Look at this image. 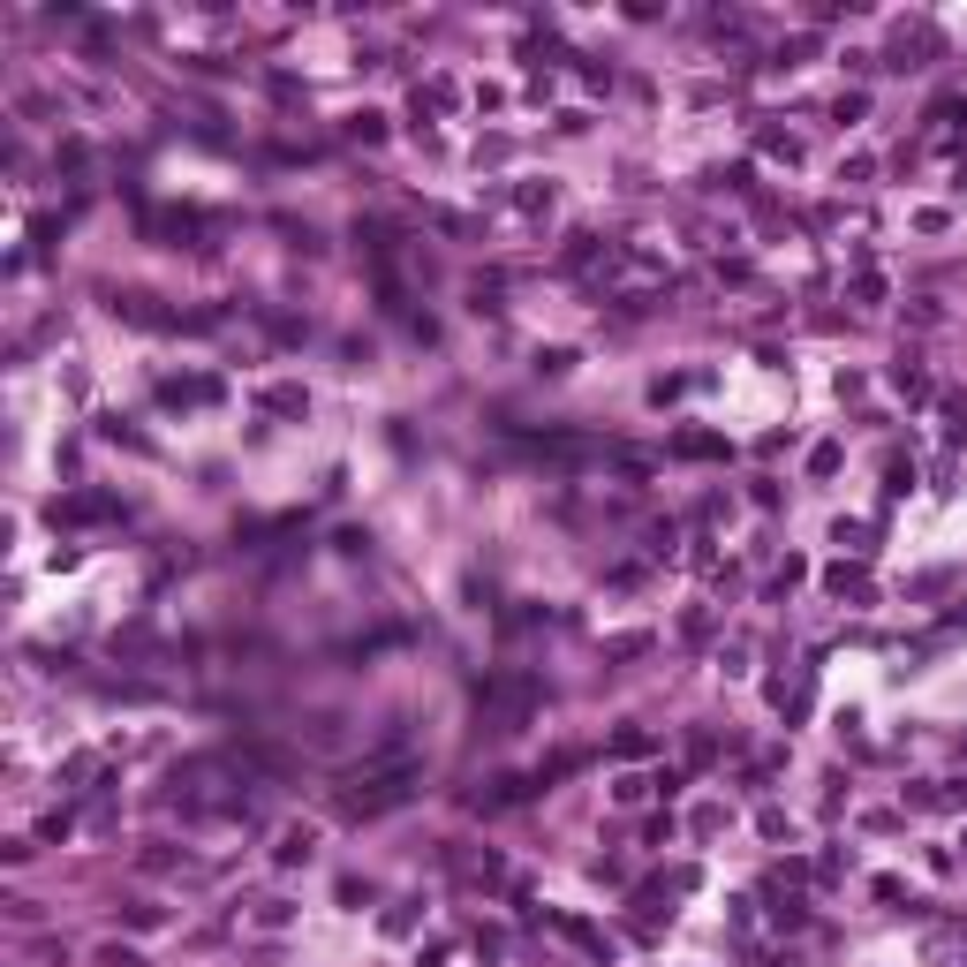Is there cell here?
I'll list each match as a JSON object with an SVG mask.
<instances>
[{"label": "cell", "instance_id": "6da1fadb", "mask_svg": "<svg viewBox=\"0 0 967 967\" xmlns=\"http://www.w3.org/2000/svg\"><path fill=\"white\" fill-rule=\"evenodd\" d=\"M416 786H424L416 764H378V771H363L356 786H340V809L348 816H386V809H401Z\"/></svg>", "mask_w": 967, "mask_h": 967}, {"label": "cell", "instance_id": "7a4b0ae2", "mask_svg": "<svg viewBox=\"0 0 967 967\" xmlns=\"http://www.w3.org/2000/svg\"><path fill=\"white\" fill-rule=\"evenodd\" d=\"M476 703L492 711V733H514V726H522V718L544 703V688H537L529 673H507V680H484V688H476Z\"/></svg>", "mask_w": 967, "mask_h": 967}, {"label": "cell", "instance_id": "3957f363", "mask_svg": "<svg viewBox=\"0 0 967 967\" xmlns=\"http://www.w3.org/2000/svg\"><path fill=\"white\" fill-rule=\"evenodd\" d=\"M310 854H318V832H310V824H288V832L272 839V862H280V869H303Z\"/></svg>", "mask_w": 967, "mask_h": 967}, {"label": "cell", "instance_id": "277c9868", "mask_svg": "<svg viewBox=\"0 0 967 967\" xmlns=\"http://www.w3.org/2000/svg\"><path fill=\"white\" fill-rule=\"evenodd\" d=\"M99 514H114V499H106V492H84V499H53V522H99Z\"/></svg>", "mask_w": 967, "mask_h": 967}, {"label": "cell", "instance_id": "5b68a950", "mask_svg": "<svg viewBox=\"0 0 967 967\" xmlns=\"http://www.w3.org/2000/svg\"><path fill=\"white\" fill-rule=\"evenodd\" d=\"M673 454L680 461H726V439H718V431H680Z\"/></svg>", "mask_w": 967, "mask_h": 967}, {"label": "cell", "instance_id": "8992f818", "mask_svg": "<svg viewBox=\"0 0 967 967\" xmlns=\"http://www.w3.org/2000/svg\"><path fill=\"white\" fill-rule=\"evenodd\" d=\"M560 930L575 937V945L590 952V960H612V937H605V930H590V922H582V915H560Z\"/></svg>", "mask_w": 967, "mask_h": 967}, {"label": "cell", "instance_id": "52a82bcc", "mask_svg": "<svg viewBox=\"0 0 967 967\" xmlns=\"http://www.w3.org/2000/svg\"><path fill=\"white\" fill-rule=\"evenodd\" d=\"M824 590H832V597H869V575H862V560H839L832 575H824Z\"/></svg>", "mask_w": 967, "mask_h": 967}, {"label": "cell", "instance_id": "ba28073f", "mask_svg": "<svg viewBox=\"0 0 967 967\" xmlns=\"http://www.w3.org/2000/svg\"><path fill=\"white\" fill-rule=\"evenodd\" d=\"M265 408H272V416H303L310 393H303V386H265Z\"/></svg>", "mask_w": 967, "mask_h": 967}, {"label": "cell", "instance_id": "9c48e42d", "mask_svg": "<svg viewBox=\"0 0 967 967\" xmlns=\"http://www.w3.org/2000/svg\"><path fill=\"white\" fill-rule=\"evenodd\" d=\"M612 756H628V764H635V756H650V733L643 726H620V733H612Z\"/></svg>", "mask_w": 967, "mask_h": 967}, {"label": "cell", "instance_id": "30bf717a", "mask_svg": "<svg viewBox=\"0 0 967 967\" xmlns=\"http://www.w3.org/2000/svg\"><path fill=\"white\" fill-rule=\"evenodd\" d=\"M915 809H967V786H930V794H915Z\"/></svg>", "mask_w": 967, "mask_h": 967}, {"label": "cell", "instance_id": "8fae6325", "mask_svg": "<svg viewBox=\"0 0 967 967\" xmlns=\"http://www.w3.org/2000/svg\"><path fill=\"white\" fill-rule=\"evenodd\" d=\"M537 371H544V378H567V371H575V348H544Z\"/></svg>", "mask_w": 967, "mask_h": 967}, {"label": "cell", "instance_id": "7c38bea8", "mask_svg": "<svg viewBox=\"0 0 967 967\" xmlns=\"http://www.w3.org/2000/svg\"><path fill=\"white\" fill-rule=\"evenodd\" d=\"M892 386H900V393H907V401H922V393H930V378H922V371H915V363H900V371H892Z\"/></svg>", "mask_w": 967, "mask_h": 967}, {"label": "cell", "instance_id": "4fadbf2b", "mask_svg": "<svg viewBox=\"0 0 967 967\" xmlns=\"http://www.w3.org/2000/svg\"><path fill=\"white\" fill-rule=\"evenodd\" d=\"M907 484H915V461H892V469H884V499H900Z\"/></svg>", "mask_w": 967, "mask_h": 967}, {"label": "cell", "instance_id": "5bb4252c", "mask_svg": "<svg viewBox=\"0 0 967 967\" xmlns=\"http://www.w3.org/2000/svg\"><path fill=\"white\" fill-rule=\"evenodd\" d=\"M832 537H839V544H847V552H869V522H839V529H832Z\"/></svg>", "mask_w": 967, "mask_h": 967}, {"label": "cell", "instance_id": "9a60e30c", "mask_svg": "<svg viewBox=\"0 0 967 967\" xmlns=\"http://www.w3.org/2000/svg\"><path fill=\"white\" fill-rule=\"evenodd\" d=\"M514 204H522V212H544V204H552V189H537V182H522V189H514Z\"/></svg>", "mask_w": 967, "mask_h": 967}, {"label": "cell", "instance_id": "2e32d148", "mask_svg": "<svg viewBox=\"0 0 967 967\" xmlns=\"http://www.w3.org/2000/svg\"><path fill=\"white\" fill-rule=\"evenodd\" d=\"M348 136H363V144H378V136H386V121H378V114H356V121H348Z\"/></svg>", "mask_w": 967, "mask_h": 967}, {"label": "cell", "instance_id": "e0dca14e", "mask_svg": "<svg viewBox=\"0 0 967 967\" xmlns=\"http://www.w3.org/2000/svg\"><path fill=\"white\" fill-rule=\"evenodd\" d=\"M650 786H658V779H635V771H628V779L612 786V801H643V794H650Z\"/></svg>", "mask_w": 967, "mask_h": 967}, {"label": "cell", "instance_id": "ac0fdd59", "mask_svg": "<svg viewBox=\"0 0 967 967\" xmlns=\"http://www.w3.org/2000/svg\"><path fill=\"white\" fill-rule=\"evenodd\" d=\"M106 967H144L136 952H121V945H106Z\"/></svg>", "mask_w": 967, "mask_h": 967}]
</instances>
